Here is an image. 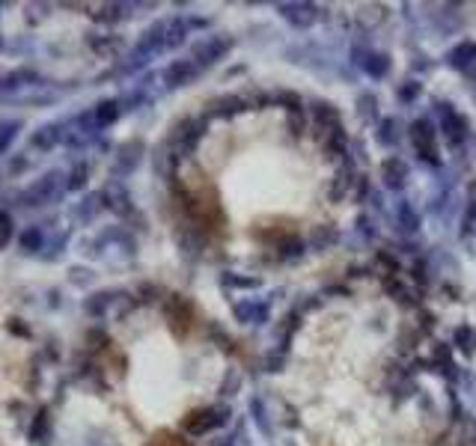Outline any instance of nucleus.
Listing matches in <instances>:
<instances>
[{
    "label": "nucleus",
    "mask_w": 476,
    "mask_h": 446,
    "mask_svg": "<svg viewBox=\"0 0 476 446\" xmlns=\"http://www.w3.org/2000/svg\"><path fill=\"white\" fill-rule=\"evenodd\" d=\"M360 66H364L369 75H375V78H381L384 71H387V60H384V57H378V54H369L366 60H360Z\"/></svg>",
    "instance_id": "nucleus-9"
},
{
    "label": "nucleus",
    "mask_w": 476,
    "mask_h": 446,
    "mask_svg": "<svg viewBox=\"0 0 476 446\" xmlns=\"http://www.w3.org/2000/svg\"><path fill=\"white\" fill-rule=\"evenodd\" d=\"M337 235H334V229H315L313 233V241L315 244H325V241H334Z\"/></svg>",
    "instance_id": "nucleus-14"
},
{
    "label": "nucleus",
    "mask_w": 476,
    "mask_h": 446,
    "mask_svg": "<svg viewBox=\"0 0 476 446\" xmlns=\"http://www.w3.org/2000/svg\"><path fill=\"white\" fill-rule=\"evenodd\" d=\"M411 140H414L417 152H420L426 161H435V158H438V152H435V131H431L429 119H417L411 125Z\"/></svg>",
    "instance_id": "nucleus-1"
},
{
    "label": "nucleus",
    "mask_w": 476,
    "mask_h": 446,
    "mask_svg": "<svg viewBox=\"0 0 476 446\" xmlns=\"http://www.w3.org/2000/svg\"><path fill=\"white\" fill-rule=\"evenodd\" d=\"M9 238V218L6 214H0V244H4Z\"/></svg>",
    "instance_id": "nucleus-16"
},
{
    "label": "nucleus",
    "mask_w": 476,
    "mask_h": 446,
    "mask_svg": "<svg viewBox=\"0 0 476 446\" xmlns=\"http://www.w3.org/2000/svg\"><path fill=\"white\" fill-rule=\"evenodd\" d=\"M194 71H197L194 63H173V66L167 69V81H170L173 86H179V83H185L187 78H191Z\"/></svg>",
    "instance_id": "nucleus-7"
},
{
    "label": "nucleus",
    "mask_w": 476,
    "mask_h": 446,
    "mask_svg": "<svg viewBox=\"0 0 476 446\" xmlns=\"http://www.w3.org/2000/svg\"><path fill=\"white\" fill-rule=\"evenodd\" d=\"M149 446H185V443H182L179 438H173V435H158Z\"/></svg>",
    "instance_id": "nucleus-13"
},
{
    "label": "nucleus",
    "mask_w": 476,
    "mask_h": 446,
    "mask_svg": "<svg viewBox=\"0 0 476 446\" xmlns=\"http://www.w3.org/2000/svg\"><path fill=\"white\" fill-rule=\"evenodd\" d=\"M470 60H476V45H461L453 51V63L455 66H468Z\"/></svg>",
    "instance_id": "nucleus-10"
},
{
    "label": "nucleus",
    "mask_w": 476,
    "mask_h": 446,
    "mask_svg": "<svg viewBox=\"0 0 476 446\" xmlns=\"http://www.w3.org/2000/svg\"><path fill=\"white\" fill-rule=\"evenodd\" d=\"M438 122H441V128H443V131L450 134L453 140L461 134V128H465V125H461V119H458V113L450 110V105H438Z\"/></svg>",
    "instance_id": "nucleus-5"
},
{
    "label": "nucleus",
    "mask_w": 476,
    "mask_h": 446,
    "mask_svg": "<svg viewBox=\"0 0 476 446\" xmlns=\"http://www.w3.org/2000/svg\"><path fill=\"white\" fill-rule=\"evenodd\" d=\"M402 179H405V164L396 161V158H390V161L384 164V182L390 184V188H399Z\"/></svg>",
    "instance_id": "nucleus-8"
},
{
    "label": "nucleus",
    "mask_w": 476,
    "mask_h": 446,
    "mask_svg": "<svg viewBox=\"0 0 476 446\" xmlns=\"http://www.w3.org/2000/svg\"><path fill=\"white\" fill-rule=\"evenodd\" d=\"M465 342V345H461V348H465V351H473V345H476V336H473V330L470 327H461L458 330V334H455V342Z\"/></svg>",
    "instance_id": "nucleus-12"
},
{
    "label": "nucleus",
    "mask_w": 476,
    "mask_h": 446,
    "mask_svg": "<svg viewBox=\"0 0 476 446\" xmlns=\"http://www.w3.org/2000/svg\"><path fill=\"white\" fill-rule=\"evenodd\" d=\"M226 48H229V42H221V39H209V42H203L194 54H197V60L199 63H214L221 54H226Z\"/></svg>",
    "instance_id": "nucleus-6"
},
{
    "label": "nucleus",
    "mask_w": 476,
    "mask_h": 446,
    "mask_svg": "<svg viewBox=\"0 0 476 446\" xmlns=\"http://www.w3.org/2000/svg\"><path fill=\"white\" fill-rule=\"evenodd\" d=\"M283 16L289 18L292 24H298V27H307V24L315 21V6H310V4H292V6H283Z\"/></svg>",
    "instance_id": "nucleus-4"
},
{
    "label": "nucleus",
    "mask_w": 476,
    "mask_h": 446,
    "mask_svg": "<svg viewBox=\"0 0 476 446\" xmlns=\"http://www.w3.org/2000/svg\"><path fill=\"white\" fill-rule=\"evenodd\" d=\"M226 420L224 413H214V411H199V413H191L185 420V428L191 431V435H203V431L214 428V426H221Z\"/></svg>",
    "instance_id": "nucleus-2"
},
{
    "label": "nucleus",
    "mask_w": 476,
    "mask_h": 446,
    "mask_svg": "<svg viewBox=\"0 0 476 446\" xmlns=\"http://www.w3.org/2000/svg\"><path fill=\"white\" fill-rule=\"evenodd\" d=\"M170 324L176 327V334H185L187 330V324H191V319H194V312H191V307L185 304L182 298H173V304H170Z\"/></svg>",
    "instance_id": "nucleus-3"
},
{
    "label": "nucleus",
    "mask_w": 476,
    "mask_h": 446,
    "mask_svg": "<svg viewBox=\"0 0 476 446\" xmlns=\"http://www.w3.org/2000/svg\"><path fill=\"white\" fill-rule=\"evenodd\" d=\"M381 140H384V143H393V140H396V134H393V119H387V122L381 125Z\"/></svg>",
    "instance_id": "nucleus-15"
},
{
    "label": "nucleus",
    "mask_w": 476,
    "mask_h": 446,
    "mask_svg": "<svg viewBox=\"0 0 476 446\" xmlns=\"http://www.w3.org/2000/svg\"><path fill=\"white\" fill-rule=\"evenodd\" d=\"M399 221H402V226H405V229H411V233H414L417 226H420V218H417V214H414L408 206L399 209Z\"/></svg>",
    "instance_id": "nucleus-11"
}]
</instances>
